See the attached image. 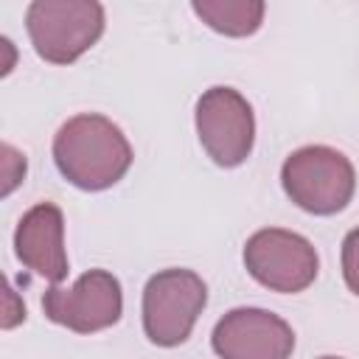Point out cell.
Instances as JSON below:
<instances>
[{"instance_id": "cell-2", "label": "cell", "mask_w": 359, "mask_h": 359, "mask_svg": "<svg viewBox=\"0 0 359 359\" xmlns=\"http://www.w3.org/2000/svg\"><path fill=\"white\" fill-rule=\"evenodd\" d=\"M280 185L300 210L314 216H334L353 199L356 171L339 149L317 143L303 146L283 160Z\"/></svg>"}, {"instance_id": "cell-8", "label": "cell", "mask_w": 359, "mask_h": 359, "mask_svg": "<svg viewBox=\"0 0 359 359\" xmlns=\"http://www.w3.org/2000/svg\"><path fill=\"white\" fill-rule=\"evenodd\" d=\"M210 345L219 359H289L294 331L283 317L266 309L241 306L216 323Z\"/></svg>"}, {"instance_id": "cell-10", "label": "cell", "mask_w": 359, "mask_h": 359, "mask_svg": "<svg viewBox=\"0 0 359 359\" xmlns=\"http://www.w3.org/2000/svg\"><path fill=\"white\" fill-rule=\"evenodd\" d=\"M194 14L224 36H250L261 28L266 6L261 0H194Z\"/></svg>"}, {"instance_id": "cell-6", "label": "cell", "mask_w": 359, "mask_h": 359, "mask_svg": "<svg viewBox=\"0 0 359 359\" xmlns=\"http://www.w3.org/2000/svg\"><path fill=\"white\" fill-rule=\"evenodd\" d=\"M244 266L261 286L283 294H297L314 283L320 258L306 236L283 227H264L247 238Z\"/></svg>"}, {"instance_id": "cell-5", "label": "cell", "mask_w": 359, "mask_h": 359, "mask_svg": "<svg viewBox=\"0 0 359 359\" xmlns=\"http://www.w3.org/2000/svg\"><path fill=\"white\" fill-rule=\"evenodd\" d=\"M194 121L196 137L216 165L236 168L250 157L255 143V115L238 90L224 84L205 90L196 101Z\"/></svg>"}, {"instance_id": "cell-3", "label": "cell", "mask_w": 359, "mask_h": 359, "mask_svg": "<svg viewBox=\"0 0 359 359\" xmlns=\"http://www.w3.org/2000/svg\"><path fill=\"white\" fill-rule=\"evenodd\" d=\"M25 31L39 59L70 65L104 34V6L95 0H34Z\"/></svg>"}, {"instance_id": "cell-1", "label": "cell", "mask_w": 359, "mask_h": 359, "mask_svg": "<svg viewBox=\"0 0 359 359\" xmlns=\"http://www.w3.org/2000/svg\"><path fill=\"white\" fill-rule=\"evenodd\" d=\"M132 146L118 123L98 112L67 118L53 135V163L59 174L81 191H107L132 165Z\"/></svg>"}, {"instance_id": "cell-13", "label": "cell", "mask_w": 359, "mask_h": 359, "mask_svg": "<svg viewBox=\"0 0 359 359\" xmlns=\"http://www.w3.org/2000/svg\"><path fill=\"white\" fill-rule=\"evenodd\" d=\"M320 359H339V356H320Z\"/></svg>"}, {"instance_id": "cell-9", "label": "cell", "mask_w": 359, "mask_h": 359, "mask_svg": "<svg viewBox=\"0 0 359 359\" xmlns=\"http://www.w3.org/2000/svg\"><path fill=\"white\" fill-rule=\"evenodd\" d=\"M14 252L25 269L59 283L67 278V250H65V216L53 202H39L22 213L14 230Z\"/></svg>"}, {"instance_id": "cell-4", "label": "cell", "mask_w": 359, "mask_h": 359, "mask_svg": "<svg viewBox=\"0 0 359 359\" xmlns=\"http://www.w3.org/2000/svg\"><path fill=\"white\" fill-rule=\"evenodd\" d=\"M208 303V286L194 269L171 266L146 280L143 289V331L149 342L160 348L182 345L202 309Z\"/></svg>"}, {"instance_id": "cell-7", "label": "cell", "mask_w": 359, "mask_h": 359, "mask_svg": "<svg viewBox=\"0 0 359 359\" xmlns=\"http://www.w3.org/2000/svg\"><path fill=\"white\" fill-rule=\"evenodd\" d=\"M42 311L50 323L76 334L104 331L123 314L121 280L107 269H90L70 289L50 286L42 297Z\"/></svg>"}, {"instance_id": "cell-12", "label": "cell", "mask_w": 359, "mask_h": 359, "mask_svg": "<svg viewBox=\"0 0 359 359\" xmlns=\"http://www.w3.org/2000/svg\"><path fill=\"white\" fill-rule=\"evenodd\" d=\"M25 177V157L11 146V143H3V196H8Z\"/></svg>"}, {"instance_id": "cell-11", "label": "cell", "mask_w": 359, "mask_h": 359, "mask_svg": "<svg viewBox=\"0 0 359 359\" xmlns=\"http://www.w3.org/2000/svg\"><path fill=\"white\" fill-rule=\"evenodd\" d=\"M342 278L348 289L359 297V227L342 238Z\"/></svg>"}]
</instances>
